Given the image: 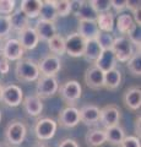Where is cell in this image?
<instances>
[{"mask_svg": "<svg viewBox=\"0 0 141 147\" xmlns=\"http://www.w3.org/2000/svg\"><path fill=\"white\" fill-rule=\"evenodd\" d=\"M140 13H141V9H139V10H136V11H134L133 12V15H134V22L136 25H141V16H140Z\"/></svg>", "mask_w": 141, "mask_h": 147, "instance_id": "45", "label": "cell"}, {"mask_svg": "<svg viewBox=\"0 0 141 147\" xmlns=\"http://www.w3.org/2000/svg\"><path fill=\"white\" fill-rule=\"evenodd\" d=\"M0 100L7 107H12V108L19 107L22 103V100H24V92H22L21 87L10 84L3 88Z\"/></svg>", "mask_w": 141, "mask_h": 147, "instance_id": "9", "label": "cell"}, {"mask_svg": "<svg viewBox=\"0 0 141 147\" xmlns=\"http://www.w3.org/2000/svg\"><path fill=\"white\" fill-rule=\"evenodd\" d=\"M54 7H55L58 17H65L71 13V7H70V1L67 0H53Z\"/></svg>", "mask_w": 141, "mask_h": 147, "instance_id": "34", "label": "cell"}, {"mask_svg": "<svg viewBox=\"0 0 141 147\" xmlns=\"http://www.w3.org/2000/svg\"><path fill=\"white\" fill-rule=\"evenodd\" d=\"M21 44V47L24 48V50H32L38 45L39 38L37 33H36L34 28L28 27L24 31H21L19 33V39H17Z\"/></svg>", "mask_w": 141, "mask_h": 147, "instance_id": "17", "label": "cell"}, {"mask_svg": "<svg viewBox=\"0 0 141 147\" xmlns=\"http://www.w3.org/2000/svg\"><path fill=\"white\" fill-rule=\"evenodd\" d=\"M34 31L37 33L39 40H43V42H48V40H51L57 34L55 24L48 22V21H42V20H38V22L36 24Z\"/></svg>", "mask_w": 141, "mask_h": 147, "instance_id": "18", "label": "cell"}, {"mask_svg": "<svg viewBox=\"0 0 141 147\" xmlns=\"http://www.w3.org/2000/svg\"><path fill=\"white\" fill-rule=\"evenodd\" d=\"M106 141L109 142L112 146H115V147H119L121 141L124 140L125 135V131L120 125H115V126H112L109 129H106Z\"/></svg>", "mask_w": 141, "mask_h": 147, "instance_id": "26", "label": "cell"}, {"mask_svg": "<svg viewBox=\"0 0 141 147\" xmlns=\"http://www.w3.org/2000/svg\"><path fill=\"white\" fill-rule=\"evenodd\" d=\"M0 50L9 61H19L25 54L24 48L21 47L19 40L15 38H9L7 40H5Z\"/></svg>", "mask_w": 141, "mask_h": 147, "instance_id": "12", "label": "cell"}, {"mask_svg": "<svg viewBox=\"0 0 141 147\" xmlns=\"http://www.w3.org/2000/svg\"><path fill=\"white\" fill-rule=\"evenodd\" d=\"M86 145L88 147H101L106 144V131L103 129H93L90 130L85 136Z\"/></svg>", "mask_w": 141, "mask_h": 147, "instance_id": "24", "label": "cell"}, {"mask_svg": "<svg viewBox=\"0 0 141 147\" xmlns=\"http://www.w3.org/2000/svg\"><path fill=\"white\" fill-rule=\"evenodd\" d=\"M117 59L114 57V53L112 52V49H107V50H103L101 57L98 58V60L93 64L96 67H98L101 71L103 72H107L112 69H114L117 66Z\"/></svg>", "mask_w": 141, "mask_h": 147, "instance_id": "20", "label": "cell"}, {"mask_svg": "<svg viewBox=\"0 0 141 147\" xmlns=\"http://www.w3.org/2000/svg\"><path fill=\"white\" fill-rule=\"evenodd\" d=\"M9 69H10L9 60L4 57V54L1 53V50H0V72H1L3 75H6L9 72Z\"/></svg>", "mask_w": 141, "mask_h": 147, "instance_id": "40", "label": "cell"}, {"mask_svg": "<svg viewBox=\"0 0 141 147\" xmlns=\"http://www.w3.org/2000/svg\"><path fill=\"white\" fill-rule=\"evenodd\" d=\"M58 93L67 105H74L82 96V87L76 80H69L59 86Z\"/></svg>", "mask_w": 141, "mask_h": 147, "instance_id": "3", "label": "cell"}, {"mask_svg": "<svg viewBox=\"0 0 141 147\" xmlns=\"http://www.w3.org/2000/svg\"><path fill=\"white\" fill-rule=\"evenodd\" d=\"M126 38L129 39V42L135 45L138 50H140V45H141V27L139 25L134 24L133 27L129 30V32L126 33Z\"/></svg>", "mask_w": 141, "mask_h": 147, "instance_id": "33", "label": "cell"}, {"mask_svg": "<svg viewBox=\"0 0 141 147\" xmlns=\"http://www.w3.org/2000/svg\"><path fill=\"white\" fill-rule=\"evenodd\" d=\"M119 147H141L140 139L136 136H125Z\"/></svg>", "mask_w": 141, "mask_h": 147, "instance_id": "39", "label": "cell"}, {"mask_svg": "<svg viewBox=\"0 0 141 147\" xmlns=\"http://www.w3.org/2000/svg\"><path fill=\"white\" fill-rule=\"evenodd\" d=\"M102 52L103 49L97 42V39H90V40H86L82 57L91 64H94L98 60V58L101 57Z\"/></svg>", "mask_w": 141, "mask_h": 147, "instance_id": "21", "label": "cell"}, {"mask_svg": "<svg viewBox=\"0 0 141 147\" xmlns=\"http://www.w3.org/2000/svg\"><path fill=\"white\" fill-rule=\"evenodd\" d=\"M0 147H4V146H1V145H0Z\"/></svg>", "mask_w": 141, "mask_h": 147, "instance_id": "49", "label": "cell"}, {"mask_svg": "<svg viewBox=\"0 0 141 147\" xmlns=\"http://www.w3.org/2000/svg\"><path fill=\"white\" fill-rule=\"evenodd\" d=\"M38 70L40 76H53L55 77L57 74L61 70V60L60 58L54 54H48L40 60L38 64Z\"/></svg>", "mask_w": 141, "mask_h": 147, "instance_id": "8", "label": "cell"}, {"mask_svg": "<svg viewBox=\"0 0 141 147\" xmlns=\"http://www.w3.org/2000/svg\"><path fill=\"white\" fill-rule=\"evenodd\" d=\"M126 9L131 10V12L139 10L141 9V1L140 0H126Z\"/></svg>", "mask_w": 141, "mask_h": 147, "instance_id": "43", "label": "cell"}, {"mask_svg": "<svg viewBox=\"0 0 141 147\" xmlns=\"http://www.w3.org/2000/svg\"><path fill=\"white\" fill-rule=\"evenodd\" d=\"M27 135V127L24 121L21 120H11L7 124V126L4 132L5 141L11 146H20L25 141Z\"/></svg>", "mask_w": 141, "mask_h": 147, "instance_id": "2", "label": "cell"}, {"mask_svg": "<svg viewBox=\"0 0 141 147\" xmlns=\"http://www.w3.org/2000/svg\"><path fill=\"white\" fill-rule=\"evenodd\" d=\"M126 65H128L129 71L133 74L134 76L140 77V75H141V53H140V50L134 52L133 57L128 60Z\"/></svg>", "mask_w": 141, "mask_h": 147, "instance_id": "32", "label": "cell"}, {"mask_svg": "<svg viewBox=\"0 0 141 147\" xmlns=\"http://www.w3.org/2000/svg\"><path fill=\"white\" fill-rule=\"evenodd\" d=\"M38 17H39V20H42V21H48V22L55 24L58 15H57L55 7H54L53 0L52 1L51 0H45V1H43Z\"/></svg>", "mask_w": 141, "mask_h": 147, "instance_id": "27", "label": "cell"}, {"mask_svg": "<svg viewBox=\"0 0 141 147\" xmlns=\"http://www.w3.org/2000/svg\"><path fill=\"white\" fill-rule=\"evenodd\" d=\"M58 129V124L54 119L51 118H40L36 121L34 135L40 141H48L54 137Z\"/></svg>", "mask_w": 141, "mask_h": 147, "instance_id": "6", "label": "cell"}, {"mask_svg": "<svg viewBox=\"0 0 141 147\" xmlns=\"http://www.w3.org/2000/svg\"><path fill=\"white\" fill-rule=\"evenodd\" d=\"M96 39L103 50L111 49L113 42H114V37H113L111 33H107V32H99V34L97 36Z\"/></svg>", "mask_w": 141, "mask_h": 147, "instance_id": "36", "label": "cell"}, {"mask_svg": "<svg viewBox=\"0 0 141 147\" xmlns=\"http://www.w3.org/2000/svg\"><path fill=\"white\" fill-rule=\"evenodd\" d=\"M111 6L118 12L123 11L124 9H126V0H112Z\"/></svg>", "mask_w": 141, "mask_h": 147, "instance_id": "42", "label": "cell"}, {"mask_svg": "<svg viewBox=\"0 0 141 147\" xmlns=\"http://www.w3.org/2000/svg\"><path fill=\"white\" fill-rule=\"evenodd\" d=\"M84 80H85V84L90 88L101 90L103 88V85H104V72L101 71L94 65H92L85 71Z\"/></svg>", "mask_w": 141, "mask_h": 147, "instance_id": "14", "label": "cell"}, {"mask_svg": "<svg viewBox=\"0 0 141 147\" xmlns=\"http://www.w3.org/2000/svg\"><path fill=\"white\" fill-rule=\"evenodd\" d=\"M79 123H80V113H79V109L74 107V105L65 107L59 113L58 120H57L58 125L66 127V129L75 127Z\"/></svg>", "mask_w": 141, "mask_h": 147, "instance_id": "11", "label": "cell"}, {"mask_svg": "<svg viewBox=\"0 0 141 147\" xmlns=\"http://www.w3.org/2000/svg\"><path fill=\"white\" fill-rule=\"evenodd\" d=\"M123 103L131 112H138L141 108V90L139 86H131L123 94Z\"/></svg>", "mask_w": 141, "mask_h": 147, "instance_id": "13", "label": "cell"}, {"mask_svg": "<svg viewBox=\"0 0 141 147\" xmlns=\"http://www.w3.org/2000/svg\"><path fill=\"white\" fill-rule=\"evenodd\" d=\"M36 147H45L44 145H38V146H36Z\"/></svg>", "mask_w": 141, "mask_h": 147, "instance_id": "47", "label": "cell"}, {"mask_svg": "<svg viewBox=\"0 0 141 147\" xmlns=\"http://www.w3.org/2000/svg\"><path fill=\"white\" fill-rule=\"evenodd\" d=\"M76 17L80 18V21L82 20H88V21H96L97 13L93 11L92 6L90 5V1H82L81 3L80 9L75 13Z\"/></svg>", "mask_w": 141, "mask_h": 147, "instance_id": "30", "label": "cell"}, {"mask_svg": "<svg viewBox=\"0 0 141 147\" xmlns=\"http://www.w3.org/2000/svg\"><path fill=\"white\" fill-rule=\"evenodd\" d=\"M134 24L135 22L133 20V17H131V15H129V13H121V15H119L117 18V28L121 34L128 33Z\"/></svg>", "mask_w": 141, "mask_h": 147, "instance_id": "31", "label": "cell"}, {"mask_svg": "<svg viewBox=\"0 0 141 147\" xmlns=\"http://www.w3.org/2000/svg\"><path fill=\"white\" fill-rule=\"evenodd\" d=\"M120 118L121 112L115 104H107L99 109V123L103 125L104 130L112 126L119 125Z\"/></svg>", "mask_w": 141, "mask_h": 147, "instance_id": "7", "label": "cell"}, {"mask_svg": "<svg viewBox=\"0 0 141 147\" xmlns=\"http://www.w3.org/2000/svg\"><path fill=\"white\" fill-rule=\"evenodd\" d=\"M111 49L114 53L117 61L120 63H128V60L134 54L133 44L129 42V39L125 36H120L114 38V42H113Z\"/></svg>", "mask_w": 141, "mask_h": 147, "instance_id": "5", "label": "cell"}, {"mask_svg": "<svg viewBox=\"0 0 141 147\" xmlns=\"http://www.w3.org/2000/svg\"><path fill=\"white\" fill-rule=\"evenodd\" d=\"M15 75L17 80L21 82H34L39 79L40 74L38 70V65L33 60L22 58L17 61L15 66Z\"/></svg>", "mask_w": 141, "mask_h": 147, "instance_id": "1", "label": "cell"}, {"mask_svg": "<svg viewBox=\"0 0 141 147\" xmlns=\"http://www.w3.org/2000/svg\"><path fill=\"white\" fill-rule=\"evenodd\" d=\"M3 88H4V86L0 84V97H1V93H3Z\"/></svg>", "mask_w": 141, "mask_h": 147, "instance_id": "46", "label": "cell"}, {"mask_svg": "<svg viewBox=\"0 0 141 147\" xmlns=\"http://www.w3.org/2000/svg\"><path fill=\"white\" fill-rule=\"evenodd\" d=\"M121 84V72L119 69H112L107 72H104V85L103 88H107L109 91H114Z\"/></svg>", "mask_w": 141, "mask_h": 147, "instance_id": "25", "label": "cell"}, {"mask_svg": "<svg viewBox=\"0 0 141 147\" xmlns=\"http://www.w3.org/2000/svg\"><path fill=\"white\" fill-rule=\"evenodd\" d=\"M9 20H10L11 30H15L19 32V33L21 31H24L30 27V18L27 17L20 9L13 11L11 15H9Z\"/></svg>", "mask_w": 141, "mask_h": 147, "instance_id": "22", "label": "cell"}, {"mask_svg": "<svg viewBox=\"0 0 141 147\" xmlns=\"http://www.w3.org/2000/svg\"><path fill=\"white\" fill-rule=\"evenodd\" d=\"M140 121H141L140 115L136 117V119H135V136L138 137V139H140V136H141V132H140Z\"/></svg>", "mask_w": 141, "mask_h": 147, "instance_id": "44", "label": "cell"}, {"mask_svg": "<svg viewBox=\"0 0 141 147\" xmlns=\"http://www.w3.org/2000/svg\"><path fill=\"white\" fill-rule=\"evenodd\" d=\"M57 147H80V145H79V142H77L76 140L67 137V139H64L63 141L59 142Z\"/></svg>", "mask_w": 141, "mask_h": 147, "instance_id": "41", "label": "cell"}, {"mask_svg": "<svg viewBox=\"0 0 141 147\" xmlns=\"http://www.w3.org/2000/svg\"><path fill=\"white\" fill-rule=\"evenodd\" d=\"M90 5L92 6L93 11L99 15V13H106L111 11V0H92L90 1Z\"/></svg>", "mask_w": 141, "mask_h": 147, "instance_id": "35", "label": "cell"}, {"mask_svg": "<svg viewBox=\"0 0 141 147\" xmlns=\"http://www.w3.org/2000/svg\"><path fill=\"white\" fill-rule=\"evenodd\" d=\"M10 32H11V25H10L9 16L0 15V39L7 38Z\"/></svg>", "mask_w": 141, "mask_h": 147, "instance_id": "37", "label": "cell"}, {"mask_svg": "<svg viewBox=\"0 0 141 147\" xmlns=\"http://www.w3.org/2000/svg\"><path fill=\"white\" fill-rule=\"evenodd\" d=\"M21 104L24 107V110L26 112V114L30 117H33V118L39 117L43 112V102L36 94L24 98Z\"/></svg>", "mask_w": 141, "mask_h": 147, "instance_id": "15", "label": "cell"}, {"mask_svg": "<svg viewBox=\"0 0 141 147\" xmlns=\"http://www.w3.org/2000/svg\"><path fill=\"white\" fill-rule=\"evenodd\" d=\"M96 24L101 32L111 33L113 28H114V15L111 11L106 13H99L96 17Z\"/></svg>", "mask_w": 141, "mask_h": 147, "instance_id": "28", "label": "cell"}, {"mask_svg": "<svg viewBox=\"0 0 141 147\" xmlns=\"http://www.w3.org/2000/svg\"><path fill=\"white\" fill-rule=\"evenodd\" d=\"M16 3L13 0H0V15L9 16L15 11Z\"/></svg>", "mask_w": 141, "mask_h": 147, "instance_id": "38", "label": "cell"}, {"mask_svg": "<svg viewBox=\"0 0 141 147\" xmlns=\"http://www.w3.org/2000/svg\"><path fill=\"white\" fill-rule=\"evenodd\" d=\"M65 39V54L72 58H80L84 54L86 40L77 32L70 33Z\"/></svg>", "mask_w": 141, "mask_h": 147, "instance_id": "10", "label": "cell"}, {"mask_svg": "<svg viewBox=\"0 0 141 147\" xmlns=\"http://www.w3.org/2000/svg\"><path fill=\"white\" fill-rule=\"evenodd\" d=\"M98 26L96 21H88V20H82L79 22V27H77V33H79L85 40L90 39H96L97 36L99 34Z\"/></svg>", "mask_w": 141, "mask_h": 147, "instance_id": "19", "label": "cell"}, {"mask_svg": "<svg viewBox=\"0 0 141 147\" xmlns=\"http://www.w3.org/2000/svg\"><path fill=\"white\" fill-rule=\"evenodd\" d=\"M0 120H1V113H0Z\"/></svg>", "mask_w": 141, "mask_h": 147, "instance_id": "48", "label": "cell"}, {"mask_svg": "<svg viewBox=\"0 0 141 147\" xmlns=\"http://www.w3.org/2000/svg\"><path fill=\"white\" fill-rule=\"evenodd\" d=\"M59 84L57 77L53 76H39L36 86V96L40 99L51 98L58 93Z\"/></svg>", "mask_w": 141, "mask_h": 147, "instance_id": "4", "label": "cell"}, {"mask_svg": "<svg viewBox=\"0 0 141 147\" xmlns=\"http://www.w3.org/2000/svg\"><path fill=\"white\" fill-rule=\"evenodd\" d=\"M48 48L51 53L60 58L65 54V39L61 34H55L51 40H48Z\"/></svg>", "mask_w": 141, "mask_h": 147, "instance_id": "29", "label": "cell"}, {"mask_svg": "<svg viewBox=\"0 0 141 147\" xmlns=\"http://www.w3.org/2000/svg\"><path fill=\"white\" fill-rule=\"evenodd\" d=\"M80 113V121L85 125H94L99 121V108L94 104H86L81 109Z\"/></svg>", "mask_w": 141, "mask_h": 147, "instance_id": "16", "label": "cell"}, {"mask_svg": "<svg viewBox=\"0 0 141 147\" xmlns=\"http://www.w3.org/2000/svg\"><path fill=\"white\" fill-rule=\"evenodd\" d=\"M42 4V0H22L20 4V10L28 18H36L39 15Z\"/></svg>", "mask_w": 141, "mask_h": 147, "instance_id": "23", "label": "cell"}]
</instances>
